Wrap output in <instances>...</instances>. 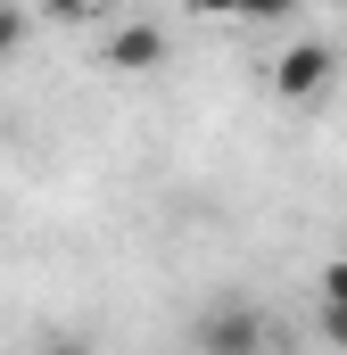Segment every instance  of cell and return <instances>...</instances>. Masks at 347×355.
I'll list each match as a JSON object with an SVG mask.
<instances>
[{"instance_id": "cell-1", "label": "cell", "mask_w": 347, "mask_h": 355, "mask_svg": "<svg viewBox=\"0 0 347 355\" xmlns=\"http://www.w3.org/2000/svg\"><path fill=\"white\" fill-rule=\"evenodd\" d=\"M166 58H174V33H166V25H149V17L108 25V42H99V67H108V75H158Z\"/></svg>"}, {"instance_id": "cell-2", "label": "cell", "mask_w": 347, "mask_h": 355, "mask_svg": "<svg viewBox=\"0 0 347 355\" xmlns=\"http://www.w3.org/2000/svg\"><path fill=\"white\" fill-rule=\"evenodd\" d=\"M339 75V58H331V42H289L281 58H273V99H289V107H306V99H323Z\"/></svg>"}, {"instance_id": "cell-3", "label": "cell", "mask_w": 347, "mask_h": 355, "mask_svg": "<svg viewBox=\"0 0 347 355\" xmlns=\"http://www.w3.org/2000/svg\"><path fill=\"white\" fill-rule=\"evenodd\" d=\"M190 339H198V347H257V339H264V322L248 314V306H232V297H223V306H215V314H207Z\"/></svg>"}, {"instance_id": "cell-4", "label": "cell", "mask_w": 347, "mask_h": 355, "mask_svg": "<svg viewBox=\"0 0 347 355\" xmlns=\"http://www.w3.org/2000/svg\"><path fill=\"white\" fill-rule=\"evenodd\" d=\"M314 297L323 306H347V257H331V265L314 272Z\"/></svg>"}, {"instance_id": "cell-5", "label": "cell", "mask_w": 347, "mask_h": 355, "mask_svg": "<svg viewBox=\"0 0 347 355\" xmlns=\"http://www.w3.org/2000/svg\"><path fill=\"white\" fill-rule=\"evenodd\" d=\"M281 17H298V0H240V25H281Z\"/></svg>"}, {"instance_id": "cell-6", "label": "cell", "mask_w": 347, "mask_h": 355, "mask_svg": "<svg viewBox=\"0 0 347 355\" xmlns=\"http://www.w3.org/2000/svg\"><path fill=\"white\" fill-rule=\"evenodd\" d=\"M17 42H25V8H8V0H0V58H8Z\"/></svg>"}, {"instance_id": "cell-7", "label": "cell", "mask_w": 347, "mask_h": 355, "mask_svg": "<svg viewBox=\"0 0 347 355\" xmlns=\"http://www.w3.org/2000/svg\"><path fill=\"white\" fill-rule=\"evenodd\" d=\"M182 17H198V25H215V17H240V0H182Z\"/></svg>"}, {"instance_id": "cell-8", "label": "cell", "mask_w": 347, "mask_h": 355, "mask_svg": "<svg viewBox=\"0 0 347 355\" xmlns=\"http://www.w3.org/2000/svg\"><path fill=\"white\" fill-rule=\"evenodd\" d=\"M33 8H42V17H58V25H75V17H91L99 0H33Z\"/></svg>"}, {"instance_id": "cell-9", "label": "cell", "mask_w": 347, "mask_h": 355, "mask_svg": "<svg viewBox=\"0 0 347 355\" xmlns=\"http://www.w3.org/2000/svg\"><path fill=\"white\" fill-rule=\"evenodd\" d=\"M323 339H331V347H347V306H323Z\"/></svg>"}]
</instances>
